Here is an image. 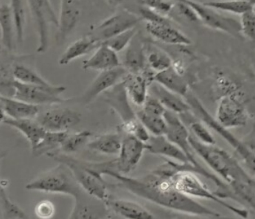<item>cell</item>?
<instances>
[{
    "label": "cell",
    "mask_w": 255,
    "mask_h": 219,
    "mask_svg": "<svg viewBox=\"0 0 255 219\" xmlns=\"http://www.w3.org/2000/svg\"><path fill=\"white\" fill-rule=\"evenodd\" d=\"M164 166L140 178L123 175L107 166H104L100 171L116 179L119 182L117 186L167 209L193 216L221 217L217 211L204 206L176 190L172 179L173 168L168 162Z\"/></svg>",
    "instance_id": "1"
},
{
    "label": "cell",
    "mask_w": 255,
    "mask_h": 219,
    "mask_svg": "<svg viewBox=\"0 0 255 219\" xmlns=\"http://www.w3.org/2000/svg\"><path fill=\"white\" fill-rule=\"evenodd\" d=\"M189 140L195 153L227 184L238 182L252 183L254 180L240 166L237 160L224 149L216 145L201 143L193 135H190Z\"/></svg>",
    "instance_id": "2"
},
{
    "label": "cell",
    "mask_w": 255,
    "mask_h": 219,
    "mask_svg": "<svg viewBox=\"0 0 255 219\" xmlns=\"http://www.w3.org/2000/svg\"><path fill=\"white\" fill-rule=\"evenodd\" d=\"M167 162L173 168L172 179L175 188L179 192L191 198L195 197L214 202L242 218L246 219L249 217L247 210L233 206L227 203L224 199L220 198L216 193L210 191L198 177L196 173L184 169L180 163L172 160Z\"/></svg>",
    "instance_id": "3"
},
{
    "label": "cell",
    "mask_w": 255,
    "mask_h": 219,
    "mask_svg": "<svg viewBox=\"0 0 255 219\" xmlns=\"http://www.w3.org/2000/svg\"><path fill=\"white\" fill-rule=\"evenodd\" d=\"M166 123L167 124V131L166 137L173 142L175 145L180 148L183 152L185 154L188 158L190 165L194 169L195 173L204 176L206 178L209 179L216 184L218 187L217 193L219 194H225L230 191V187L226 182H223L221 179L216 177L214 174L206 171L204 168L201 166L200 163L196 160L194 155V150L190 145V133L187 130L185 124L183 123L182 119L179 118V115L166 110L164 115Z\"/></svg>",
    "instance_id": "4"
},
{
    "label": "cell",
    "mask_w": 255,
    "mask_h": 219,
    "mask_svg": "<svg viewBox=\"0 0 255 219\" xmlns=\"http://www.w3.org/2000/svg\"><path fill=\"white\" fill-rule=\"evenodd\" d=\"M51 171H47L26 186L28 191H41L70 195L80 200L84 196L83 189L74 177L71 170L64 163Z\"/></svg>",
    "instance_id": "5"
},
{
    "label": "cell",
    "mask_w": 255,
    "mask_h": 219,
    "mask_svg": "<svg viewBox=\"0 0 255 219\" xmlns=\"http://www.w3.org/2000/svg\"><path fill=\"white\" fill-rule=\"evenodd\" d=\"M185 100L190 104L192 112L210 129L214 130L220 137H222L239 154L247 167L253 171V174H255V154L249 145L240 140L230 132V129L220 125L196 95L189 92L185 96Z\"/></svg>",
    "instance_id": "6"
},
{
    "label": "cell",
    "mask_w": 255,
    "mask_h": 219,
    "mask_svg": "<svg viewBox=\"0 0 255 219\" xmlns=\"http://www.w3.org/2000/svg\"><path fill=\"white\" fill-rule=\"evenodd\" d=\"M59 163H64L71 170L75 180L86 193L104 203L108 201V186L102 177V174L95 166H87L75 159L65 155H50Z\"/></svg>",
    "instance_id": "7"
},
{
    "label": "cell",
    "mask_w": 255,
    "mask_h": 219,
    "mask_svg": "<svg viewBox=\"0 0 255 219\" xmlns=\"http://www.w3.org/2000/svg\"><path fill=\"white\" fill-rule=\"evenodd\" d=\"M29 11L34 20L38 44L36 52L45 53L50 45V29L52 25L58 27L59 24L50 0H27Z\"/></svg>",
    "instance_id": "8"
},
{
    "label": "cell",
    "mask_w": 255,
    "mask_h": 219,
    "mask_svg": "<svg viewBox=\"0 0 255 219\" xmlns=\"http://www.w3.org/2000/svg\"><path fill=\"white\" fill-rule=\"evenodd\" d=\"M175 1H181L187 4L199 17V22L209 28L229 34L236 38L242 36L241 24L236 18L225 16L206 5L204 2H199L195 0H175Z\"/></svg>",
    "instance_id": "9"
},
{
    "label": "cell",
    "mask_w": 255,
    "mask_h": 219,
    "mask_svg": "<svg viewBox=\"0 0 255 219\" xmlns=\"http://www.w3.org/2000/svg\"><path fill=\"white\" fill-rule=\"evenodd\" d=\"M215 118L228 129L244 127L247 124L249 113L242 90L220 98Z\"/></svg>",
    "instance_id": "10"
},
{
    "label": "cell",
    "mask_w": 255,
    "mask_h": 219,
    "mask_svg": "<svg viewBox=\"0 0 255 219\" xmlns=\"http://www.w3.org/2000/svg\"><path fill=\"white\" fill-rule=\"evenodd\" d=\"M13 94L12 98L26 102L35 106L60 104L64 100L60 95L65 92L66 88L62 86H36L18 82L15 80L13 84Z\"/></svg>",
    "instance_id": "11"
},
{
    "label": "cell",
    "mask_w": 255,
    "mask_h": 219,
    "mask_svg": "<svg viewBox=\"0 0 255 219\" xmlns=\"http://www.w3.org/2000/svg\"><path fill=\"white\" fill-rule=\"evenodd\" d=\"M142 21L143 20L139 15L128 10H121L94 26L89 34L103 43L115 35L137 27Z\"/></svg>",
    "instance_id": "12"
},
{
    "label": "cell",
    "mask_w": 255,
    "mask_h": 219,
    "mask_svg": "<svg viewBox=\"0 0 255 219\" xmlns=\"http://www.w3.org/2000/svg\"><path fill=\"white\" fill-rule=\"evenodd\" d=\"M145 150V143L134 136L124 133L122 136V145L118 159L111 162L108 167L110 169L115 168L117 172L127 175L136 169Z\"/></svg>",
    "instance_id": "13"
},
{
    "label": "cell",
    "mask_w": 255,
    "mask_h": 219,
    "mask_svg": "<svg viewBox=\"0 0 255 219\" xmlns=\"http://www.w3.org/2000/svg\"><path fill=\"white\" fill-rule=\"evenodd\" d=\"M35 120L47 132H67L81 122V114L67 108H52L39 112Z\"/></svg>",
    "instance_id": "14"
},
{
    "label": "cell",
    "mask_w": 255,
    "mask_h": 219,
    "mask_svg": "<svg viewBox=\"0 0 255 219\" xmlns=\"http://www.w3.org/2000/svg\"><path fill=\"white\" fill-rule=\"evenodd\" d=\"M83 13L82 0H61L58 30L55 40L58 44L65 42L81 20Z\"/></svg>",
    "instance_id": "15"
},
{
    "label": "cell",
    "mask_w": 255,
    "mask_h": 219,
    "mask_svg": "<svg viewBox=\"0 0 255 219\" xmlns=\"http://www.w3.org/2000/svg\"><path fill=\"white\" fill-rule=\"evenodd\" d=\"M128 74V72L122 65L109 70L101 71L83 95V102L90 103L101 93H104L122 82Z\"/></svg>",
    "instance_id": "16"
},
{
    "label": "cell",
    "mask_w": 255,
    "mask_h": 219,
    "mask_svg": "<svg viewBox=\"0 0 255 219\" xmlns=\"http://www.w3.org/2000/svg\"><path fill=\"white\" fill-rule=\"evenodd\" d=\"M155 74L147 69L143 73H128L123 81L129 99L136 106L142 107L145 103L149 94V86L153 82Z\"/></svg>",
    "instance_id": "17"
},
{
    "label": "cell",
    "mask_w": 255,
    "mask_h": 219,
    "mask_svg": "<svg viewBox=\"0 0 255 219\" xmlns=\"http://www.w3.org/2000/svg\"><path fill=\"white\" fill-rule=\"evenodd\" d=\"M147 40L138 31L127 49L123 66L130 74L143 73L148 69L146 63L145 44Z\"/></svg>",
    "instance_id": "18"
},
{
    "label": "cell",
    "mask_w": 255,
    "mask_h": 219,
    "mask_svg": "<svg viewBox=\"0 0 255 219\" xmlns=\"http://www.w3.org/2000/svg\"><path fill=\"white\" fill-rule=\"evenodd\" d=\"M146 31L153 38L164 44L176 46H188L191 40L176 28L170 22H145Z\"/></svg>",
    "instance_id": "19"
},
{
    "label": "cell",
    "mask_w": 255,
    "mask_h": 219,
    "mask_svg": "<svg viewBox=\"0 0 255 219\" xmlns=\"http://www.w3.org/2000/svg\"><path fill=\"white\" fill-rule=\"evenodd\" d=\"M153 81L184 98L189 93L188 81L178 63L173 62L172 67L155 74Z\"/></svg>",
    "instance_id": "20"
},
{
    "label": "cell",
    "mask_w": 255,
    "mask_h": 219,
    "mask_svg": "<svg viewBox=\"0 0 255 219\" xmlns=\"http://www.w3.org/2000/svg\"><path fill=\"white\" fill-rule=\"evenodd\" d=\"M145 146L146 150L151 154L162 156L180 164L190 165L188 158L182 149L170 141L165 135L150 136Z\"/></svg>",
    "instance_id": "21"
},
{
    "label": "cell",
    "mask_w": 255,
    "mask_h": 219,
    "mask_svg": "<svg viewBox=\"0 0 255 219\" xmlns=\"http://www.w3.org/2000/svg\"><path fill=\"white\" fill-rule=\"evenodd\" d=\"M104 94L105 95V101L120 115L123 123L137 118L136 114L133 113V109L129 104L128 96L123 81Z\"/></svg>",
    "instance_id": "22"
},
{
    "label": "cell",
    "mask_w": 255,
    "mask_h": 219,
    "mask_svg": "<svg viewBox=\"0 0 255 219\" xmlns=\"http://www.w3.org/2000/svg\"><path fill=\"white\" fill-rule=\"evenodd\" d=\"M149 94L156 97L167 110L177 115H186L192 112L191 107L181 95H177L153 81L149 86Z\"/></svg>",
    "instance_id": "23"
},
{
    "label": "cell",
    "mask_w": 255,
    "mask_h": 219,
    "mask_svg": "<svg viewBox=\"0 0 255 219\" xmlns=\"http://www.w3.org/2000/svg\"><path fill=\"white\" fill-rule=\"evenodd\" d=\"M121 66L118 52L112 50L107 44L103 42L88 59L83 61L84 69L106 71Z\"/></svg>",
    "instance_id": "24"
},
{
    "label": "cell",
    "mask_w": 255,
    "mask_h": 219,
    "mask_svg": "<svg viewBox=\"0 0 255 219\" xmlns=\"http://www.w3.org/2000/svg\"><path fill=\"white\" fill-rule=\"evenodd\" d=\"M1 122L21 132L30 143L32 151L34 150L39 145L47 133V131L36 120L33 119L14 120L2 116Z\"/></svg>",
    "instance_id": "25"
},
{
    "label": "cell",
    "mask_w": 255,
    "mask_h": 219,
    "mask_svg": "<svg viewBox=\"0 0 255 219\" xmlns=\"http://www.w3.org/2000/svg\"><path fill=\"white\" fill-rule=\"evenodd\" d=\"M0 106L3 116L14 120L36 118L39 113L38 106L4 95L0 98Z\"/></svg>",
    "instance_id": "26"
},
{
    "label": "cell",
    "mask_w": 255,
    "mask_h": 219,
    "mask_svg": "<svg viewBox=\"0 0 255 219\" xmlns=\"http://www.w3.org/2000/svg\"><path fill=\"white\" fill-rule=\"evenodd\" d=\"M101 44V41L95 39L90 34H87L74 41L66 49L60 57L58 64L61 66L68 65L74 60L93 52Z\"/></svg>",
    "instance_id": "27"
},
{
    "label": "cell",
    "mask_w": 255,
    "mask_h": 219,
    "mask_svg": "<svg viewBox=\"0 0 255 219\" xmlns=\"http://www.w3.org/2000/svg\"><path fill=\"white\" fill-rule=\"evenodd\" d=\"M0 28L3 50L11 52L16 41V24L10 4L3 3L0 7Z\"/></svg>",
    "instance_id": "28"
},
{
    "label": "cell",
    "mask_w": 255,
    "mask_h": 219,
    "mask_svg": "<svg viewBox=\"0 0 255 219\" xmlns=\"http://www.w3.org/2000/svg\"><path fill=\"white\" fill-rule=\"evenodd\" d=\"M106 205L115 214L123 218L130 219H153V214L139 204L124 200L109 199Z\"/></svg>",
    "instance_id": "29"
},
{
    "label": "cell",
    "mask_w": 255,
    "mask_h": 219,
    "mask_svg": "<svg viewBox=\"0 0 255 219\" xmlns=\"http://www.w3.org/2000/svg\"><path fill=\"white\" fill-rule=\"evenodd\" d=\"M145 56L147 68L154 73L168 69L174 62L165 50L147 40L145 44Z\"/></svg>",
    "instance_id": "30"
},
{
    "label": "cell",
    "mask_w": 255,
    "mask_h": 219,
    "mask_svg": "<svg viewBox=\"0 0 255 219\" xmlns=\"http://www.w3.org/2000/svg\"><path fill=\"white\" fill-rule=\"evenodd\" d=\"M122 145V136L119 133H109L99 136L88 143L89 149L95 152L115 155L119 154Z\"/></svg>",
    "instance_id": "31"
},
{
    "label": "cell",
    "mask_w": 255,
    "mask_h": 219,
    "mask_svg": "<svg viewBox=\"0 0 255 219\" xmlns=\"http://www.w3.org/2000/svg\"><path fill=\"white\" fill-rule=\"evenodd\" d=\"M14 17L16 30V43L24 41L27 28V10H29L27 0H10L9 3Z\"/></svg>",
    "instance_id": "32"
},
{
    "label": "cell",
    "mask_w": 255,
    "mask_h": 219,
    "mask_svg": "<svg viewBox=\"0 0 255 219\" xmlns=\"http://www.w3.org/2000/svg\"><path fill=\"white\" fill-rule=\"evenodd\" d=\"M204 4L219 12L242 15L255 6L246 0H211L204 1Z\"/></svg>",
    "instance_id": "33"
},
{
    "label": "cell",
    "mask_w": 255,
    "mask_h": 219,
    "mask_svg": "<svg viewBox=\"0 0 255 219\" xmlns=\"http://www.w3.org/2000/svg\"><path fill=\"white\" fill-rule=\"evenodd\" d=\"M13 75L16 81L23 84L41 86H50L53 85L44 79L36 71L24 64H13Z\"/></svg>",
    "instance_id": "34"
},
{
    "label": "cell",
    "mask_w": 255,
    "mask_h": 219,
    "mask_svg": "<svg viewBox=\"0 0 255 219\" xmlns=\"http://www.w3.org/2000/svg\"><path fill=\"white\" fill-rule=\"evenodd\" d=\"M136 114L138 119L144 125L150 135H166L167 124L164 116L146 113L142 109L138 111Z\"/></svg>",
    "instance_id": "35"
},
{
    "label": "cell",
    "mask_w": 255,
    "mask_h": 219,
    "mask_svg": "<svg viewBox=\"0 0 255 219\" xmlns=\"http://www.w3.org/2000/svg\"><path fill=\"white\" fill-rule=\"evenodd\" d=\"M68 135V131L67 132H47V133L42 141L34 150L32 151V152L36 156L50 154L52 151L57 148L61 147V144Z\"/></svg>",
    "instance_id": "36"
},
{
    "label": "cell",
    "mask_w": 255,
    "mask_h": 219,
    "mask_svg": "<svg viewBox=\"0 0 255 219\" xmlns=\"http://www.w3.org/2000/svg\"><path fill=\"white\" fill-rule=\"evenodd\" d=\"M92 136V132L88 130H83L70 135L69 133L67 138L61 144V152L64 154H72L79 150Z\"/></svg>",
    "instance_id": "37"
},
{
    "label": "cell",
    "mask_w": 255,
    "mask_h": 219,
    "mask_svg": "<svg viewBox=\"0 0 255 219\" xmlns=\"http://www.w3.org/2000/svg\"><path fill=\"white\" fill-rule=\"evenodd\" d=\"M215 84L219 92V99L222 97L236 93L241 90V86L232 77L223 72H219L216 77Z\"/></svg>",
    "instance_id": "38"
},
{
    "label": "cell",
    "mask_w": 255,
    "mask_h": 219,
    "mask_svg": "<svg viewBox=\"0 0 255 219\" xmlns=\"http://www.w3.org/2000/svg\"><path fill=\"white\" fill-rule=\"evenodd\" d=\"M0 200H1V209L3 219L28 218L24 211L9 199L7 193L3 188H1L0 190Z\"/></svg>",
    "instance_id": "39"
},
{
    "label": "cell",
    "mask_w": 255,
    "mask_h": 219,
    "mask_svg": "<svg viewBox=\"0 0 255 219\" xmlns=\"http://www.w3.org/2000/svg\"><path fill=\"white\" fill-rule=\"evenodd\" d=\"M137 27L128 30L124 33L112 37L107 41H104L109 47L116 52H122L127 48L128 46L131 42L136 34L138 33Z\"/></svg>",
    "instance_id": "40"
},
{
    "label": "cell",
    "mask_w": 255,
    "mask_h": 219,
    "mask_svg": "<svg viewBox=\"0 0 255 219\" xmlns=\"http://www.w3.org/2000/svg\"><path fill=\"white\" fill-rule=\"evenodd\" d=\"M241 35L251 41H255V9L247 10L241 15Z\"/></svg>",
    "instance_id": "41"
},
{
    "label": "cell",
    "mask_w": 255,
    "mask_h": 219,
    "mask_svg": "<svg viewBox=\"0 0 255 219\" xmlns=\"http://www.w3.org/2000/svg\"><path fill=\"white\" fill-rule=\"evenodd\" d=\"M139 2L143 7L165 16L176 7L175 0H139Z\"/></svg>",
    "instance_id": "42"
},
{
    "label": "cell",
    "mask_w": 255,
    "mask_h": 219,
    "mask_svg": "<svg viewBox=\"0 0 255 219\" xmlns=\"http://www.w3.org/2000/svg\"><path fill=\"white\" fill-rule=\"evenodd\" d=\"M190 131L201 143L207 145H216V141L214 137L209 130L208 126L202 121H193L190 123Z\"/></svg>",
    "instance_id": "43"
},
{
    "label": "cell",
    "mask_w": 255,
    "mask_h": 219,
    "mask_svg": "<svg viewBox=\"0 0 255 219\" xmlns=\"http://www.w3.org/2000/svg\"><path fill=\"white\" fill-rule=\"evenodd\" d=\"M141 109L146 113L159 115V116H164V113L167 110L162 103L156 97L150 95V94H148L147 95L145 103L142 105Z\"/></svg>",
    "instance_id": "44"
},
{
    "label": "cell",
    "mask_w": 255,
    "mask_h": 219,
    "mask_svg": "<svg viewBox=\"0 0 255 219\" xmlns=\"http://www.w3.org/2000/svg\"><path fill=\"white\" fill-rule=\"evenodd\" d=\"M35 214L40 219H50L54 216L55 207L49 200H42L35 207Z\"/></svg>",
    "instance_id": "45"
},
{
    "label": "cell",
    "mask_w": 255,
    "mask_h": 219,
    "mask_svg": "<svg viewBox=\"0 0 255 219\" xmlns=\"http://www.w3.org/2000/svg\"><path fill=\"white\" fill-rule=\"evenodd\" d=\"M176 7H177L179 13L186 19L189 20V21H192V22H199V17L187 4L181 2V1H176Z\"/></svg>",
    "instance_id": "46"
},
{
    "label": "cell",
    "mask_w": 255,
    "mask_h": 219,
    "mask_svg": "<svg viewBox=\"0 0 255 219\" xmlns=\"http://www.w3.org/2000/svg\"><path fill=\"white\" fill-rule=\"evenodd\" d=\"M110 7H117L123 2L124 0H104Z\"/></svg>",
    "instance_id": "47"
},
{
    "label": "cell",
    "mask_w": 255,
    "mask_h": 219,
    "mask_svg": "<svg viewBox=\"0 0 255 219\" xmlns=\"http://www.w3.org/2000/svg\"><path fill=\"white\" fill-rule=\"evenodd\" d=\"M253 186H254V188H255V180L253 181Z\"/></svg>",
    "instance_id": "48"
},
{
    "label": "cell",
    "mask_w": 255,
    "mask_h": 219,
    "mask_svg": "<svg viewBox=\"0 0 255 219\" xmlns=\"http://www.w3.org/2000/svg\"><path fill=\"white\" fill-rule=\"evenodd\" d=\"M1 1H2V0H1Z\"/></svg>",
    "instance_id": "49"
},
{
    "label": "cell",
    "mask_w": 255,
    "mask_h": 219,
    "mask_svg": "<svg viewBox=\"0 0 255 219\" xmlns=\"http://www.w3.org/2000/svg\"></svg>",
    "instance_id": "50"
}]
</instances>
